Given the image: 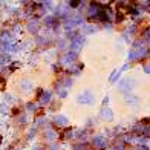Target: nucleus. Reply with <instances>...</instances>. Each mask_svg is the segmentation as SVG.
I'll use <instances>...</instances> for the list:
<instances>
[{"instance_id":"nucleus-3","label":"nucleus","mask_w":150,"mask_h":150,"mask_svg":"<svg viewBox=\"0 0 150 150\" xmlns=\"http://www.w3.org/2000/svg\"><path fill=\"white\" fill-rule=\"evenodd\" d=\"M60 104H61L60 101H57V103H54V104H51V109H52V110H57V109L60 107Z\"/></svg>"},{"instance_id":"nucleus-1","label":"nucleus","mask_w":150,"mask_h":150,"mask_svg":"<svg viewBox=\"0 0 150 150\" xmlns=\"http://www.w3.org/2000/svg\"><path fill=\"white\" fill-rule=\"evenodd\" d=\"M147 28H149V20L147 18H142L141 22L136 25V31H135V37L136 38H139L142 34H144L146 31H147Z\"/></svg>"},{"instance_id":"nucleus-4","label":"nucleus","mask_w":150,"mask_h":150,"mask_svg":"<svg viewBox=\"0 0 150 150\" xmlns=\"http://www.w3.org/2000/svg\"><path fill=\"white\" fill-rule=\"evenodd\" d=\"M43 113H45V109H38V110L35 112V117H42Z\"/></svg>"},{"instance_id":"nucleus-2","label":"nucleus","mask_w":150,"mask_h":150,"mask_svg":"<svg viewBox=\"0 0 150 150\" xmlns=\"http://www.w3.org/2000/svg\"><path fill=\"white\" fill-rule=\"evenodd\" d=\"M23 110V107L22 106H17V107H12V115H20Z\"/></svg>"}]
</instances>
